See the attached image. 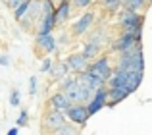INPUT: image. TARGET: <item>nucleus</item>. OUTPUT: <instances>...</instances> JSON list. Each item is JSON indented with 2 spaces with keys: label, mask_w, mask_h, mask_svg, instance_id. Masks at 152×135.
<instances>
[{
  "label": "nucleus",
  "mask_w": 152,
  "mask_h": 135,
  "mask_svg": "<svg viewBox=\"0 0 152 135\" xmlns=\"http://www.w3.org/2000/svg\"><path fill=\"white\" fill-rule=\"evenodd\" d=\"M66 116L73 125L83 128V125L89 122L91 114H89V110H87V104H83V102H73V104H69V108L66 110Z\"/></svg>",
  "instance_id": "f03ea898"
},
{
  "label": "nucleus",
  "mask_w": 152,
  "mask_h": 135,
  "mask_svg": "<svg viewBox=\"0 0 152 135\" xmlns=\"http://www.w3.org/2000/svg\"><path fill=\"white\" fill-rule=\"evenodd\" d=\"M48 73L52 75V79L60 81V79H64L66 75H69L71 71L67 70V66H66V62H64V60H58V62H52V68H50Z\"/></svg>",
  "instance_id": "f3484780"
},
{
  "label": "nucleus",
  "mask_w": 152,
  "mask_h": 135,
  "mask_svg": "<svg viewBox=\"0 0 152 135\" xmlns=\"http://www.w3.org/2000/svg\"><path fill=\"white\" fill-rule=\"evenodd\" d=\"M94 0H71V6L79 8V10H85V8H91Z\"/></svg>",
  "instance_id": "4be33fe9"
},
{
  "label": "nucleus",
  "mask_w": 152,
  "mask_h": 135,
  "mask_svg": "<svg viewBox=\"0 0 152 135\" xmlns=\"http://www.w3.org/2000/svg\"><path fill=\"white\" fill-rule=\"evenodd\" d=\"M21 2H23V0H6V4H8V8H10V10H15V8H18Z\"/></svg>",
  "instance_id": "c85d7f7f"
},
{
  "label": "nucleus",
  "mask_w": 152,
  "mask_h": 135,
  "mask_svg": "<svg viewBox=\"0 0 152 135\" xmlns=\"http://www.w3.org/2000/svg\"><path fill=\"white\" fill-rule=\"evenodd\" d=\"M71 0H64V2H60L58 6L54 8V21H56V27L58 25H64V23L67 21V19L71 18Z\"/></svg>",
  "instance_id": "9d476101"
},
{
  "label": "nucleus",
  "mask_w": 152,
  "mask_h": 135,
  "mask_svg": "<svg viewBox=\"0 0 152 135\" xmlns=\"http://www.w3.org/2000/svg\"><path fill=\"white\" fill-rule=\"evenodd\" d=\"M19 101H21V93L18 89H12L10 93V104L12 106H19Z\"/></svg>",
  "instance_id": "b1692460"
},
{
  "label": "nucleus",
  "mask_w": 152,
  "mask_h": 135,
  "mask_svg": "<svg viewBox=\"0 0 152 135\" xmlns=\"http://www.w3.org/2000/svg\"><path fill=\"white\" fill-rule=\"evenodd\" d=\"M56 29V21H54V14H42L39 18V27H37V35H46L52 33Z\"/></svg>",
  "instance_id": "4468645a"
},
{
  "label": "nucleus",
  "mask_w": 152,
  "mask_h": 135,
  "mask_svg": "<svg viewBox=\"0 0 152 135\" xmlns=\"http://www.w3.org/2000/svg\"><path fill=\"white\" fill-rule=\"evenodd\" d=\"M60 2H64V0H52V4H54V6H58Z\"/></svg>",
  "instance_id": "2f4dec72"
},
{
  "label": "nucleus",
  "mask_w": 152,
  "mask_h": 135,
  "mask_svg": "<svg viewBox=\"0 0 152 135\" xmlns=\"http://www.w3.org/2000/svg\"><path fill=\"white\" fill-rule=\"evenodd\" d=\"M104 106H108V87H98V89H94L93 97L87 101V110H89V114L93 116V114L100 112Z\"/></svg>",
  "instance_id": "39448f33"
},
{
  "label": "nucleus",
  "mask_w": 152,
  "mask_h": 135,
  "mask_svg": "<svg viewBox=\"0 0 152 135\" xmlns=\"http://www.w3.org/2000/svg\"><path fill=\"white\" fill-rule=\"evenodd\" d=\"M35 46H37L39 52H45V54L56 52V39L52 37V33L37 35V39H35Z\"/></svg>",
  "instance_id": "9b49d317"
},
{
  "label": "nucleus",
  "mask_w": 152,
  "mask_h": 135,
  "mask_svg": "<svg viewBox=\"0 0 152 135\" xmlns=\"http://www.w3.org/2000/svg\"><path fill=\"white\" fill-rule=\"evenodd\" d=\"M0 66H10V56L2 54V56H0Z\"/></svg>",
  "instance_id": "c756f323"
},
{
  "label": "nucleus",
  "mask_w": 152,
  "mask_h": 135,
  "mask_svg": "<svg viewBox=\"0 0 152 135\" xmlns=\"http://www.w3.org/2000/svg\"><path fill=\"white\" fill-rule=\"evenodd\" d=\"M127 81V71L119 70V68H115V70H112L110 77L106 79V87H118V85H125Z\"/></svg>",
  "instance_id": "dca6fc26"
},
{
  "label": "nucleus",
  "mask_w": 152,
  "mask_h": 135,
  "mask_svg": "<svg viewBox=\"0 0 152 135\" xmlns=\"http://www.w3.org/2000/svg\"><path fill=\"white\" fill-rule=\"evenodd\" d=\"M69 98L66 97V93L64 91H58V93H54L52 97L48 98V106L54 110H62V112H66L67 108H69Z\"/></svg>",
  "instance_id": "ddd939ff"
},
{
  "label": "nucleus",
  "mask_w": 152,
  "mask_h": 135,
  "mask_svg": "<svg viewBox=\"0 0 152 135\" xmlns=\"http://www.w3.org/2000/svg\"><path fill=\"white\" fill-rule=\"evenodd\" d=\"M8 135H18V128H12V129H8Z\"/></svg>",
  "instance_id": "7c9ffc66"
},
{
  "label": "nucleus",
  "mask_w": 152,
  "mask_h": 135,
  "mask_svg": "<svg viewBox=\"0 0 152 135\" xmlns=\"http://www.w3.org/2000/svg\"><path fill=\"white\" fill-rule=\"evenodd\" d=\"M87 70L93 71L94 75H98L100 79H104V83H106V79L110 77L112 73V62H110V56H96V60L89 62V66H87Z\"/></svg>",
  "instance_id": "423d86ee"
},
{
  "label": "nucleus",
  "mask_w": 152,
  "mask_h": 135,
  "mask_svg": "<svg viewBox=\"0 0 152 135\" xmlns=\"http://www.w3.org/2000/svg\"><path fill=\"white\" fill-rule=\"evenodd\" d=\"M142 77H145V71H127V81H125L127 91H129V93H135V91L141 87Z\"/></svg>",
  "instance_id": "2eb2a0df"
},
{
  "label": "nucleus",
  "mask_w": 152,
  "mask_h": 135,
  "mask_svg": "<svg viewBox=\"0 0 152 135\" xmlns=\"http://www.w3.org/2000/svg\"><path fill=\"white\" fill-rule=\"evenodd\" d=\"M118 23L121 27V33L133 35L137 41H142V25H145V14L129 10V8H119Z\"/></svg>",
  "instance_id": "f257e3e1"
},
{
  "label": "nucleus",
  "mask_w": 152,
  "mask_h": 135,
  "mask_svg": "<svg viewBox=\"0 0 152 135\" xmlns=\"http://www.w3.org/2000/svg\"><path fill=\"white\" fill-rule=\"evenodd\" d=\"M37 85H39V79L33 75V77L29 79V95H31V97H33V95H37Z\"/></svg>",
  "instance_id": "cd10ccee"
},
{
  "label": "nucleus",
  "mask_w": 152,
  "mask_h": 135,
  "mask_svg": "<svg viewBox=\"0 0 152 135\" xmlns=\"http://www.w3.org/2000/svg\"><path fill=\"white\" fill-rule=\"evenodd\" d=\"M64 62H66L67 70H69L71 73H81V71H85L87 66H89V60L83 56V52H71V54H67V58Z\"/></svg>",
  "instance_id": "6e6552de"
},
{
  "label": "nucleus",
  "mask_w": 152,
  "mask_h": 135,
  "mask_svg": "<svg viewBox=\"0 0 152 135\" xmlns=\"http://www.w3.org/2000/svg\"><path fill=\"white\" fill-rule=\"evenodd\" d=\"M102 50V45H98V43H93V41H87L85 45H83V56L87 58V60H94V58L100 54Z\"/></svg>",
  "instance_id": "a211bd4d"
},
{
  "label": "nucleus",
  "mask_w": 152,
  "mask_h": 135,
  "mask_svg": "<svg viewBox=\"0 0 152 135\" xmlns=\"http://www.w3.org/2000/svg\"><path fill=\"white\" fill-rule=\"evenodd\" d=\"M66 122H67L66 112H62V110H54V108H50L48 112L45 114V118H42V125H45V129H46V131H52V133H54L60 125H64Z\"/></svg>",
  "instance_id": "0eeeda50"
},
{
  "label": "nucleus",
  "mask_w": 152,
  "mask_h": 135,
  "mask_svg": "<svg viewBox=\"0 0 152 135\" xmlns=\"http://www.w3.org/2000/svg\"><path fill=\"white\" fill-rule=\"evenodd\" d=\"M137 43V39L129 33H119V37H115L114 41L110 43V52H121V50L129 48Z\"/></svg>",
  "instance_id": "1a4fd4ad"
},
{
  "label": "nucleus",
  "mask_w": 152,
  "mask_h": 135,
  "mask_svg": "<svg viewBox=\"0 0 152 135\" xmlns=\"http://www.w3.org/2000/svg\"><path fill=\"white\" fill-rule=\"evenodd\" d=\"M73 131H75V128H73V125H67V122H66V124L60 125V128L56 129L54 133H58V135H66V133H73Z\"/></svg>",
  "instance_id": "393cba45"
},
{
  "label": "nucleus",
  "mask_w": 152,
  "mask_h": 135,
  "mask_svg": "<svg viewBox=\"0 0 152 135\" xmlns=\"http://www.w3.org/2000/svg\"><path fill=\"white\" fill-rule=\"evenodd\" d=\"M129 91L125 85H118V87H108V106H115L118 102L125 101L129 97Z\"/></svg>",
  "instance_id": "f8f14e48"
},
{
  "label": "nucleus",
  "mask_w": 152,
  "mask_h": 135,
  "mask_svg": "<svg viewBox=\"0 0 152 135\" xmlns=\"http://www.w3.org/2000/svg\"><path fill=\"white\" fill-rule=\"evenodd\" d=\"M118 68L123 71H145V56H142V50L131 54V56H119Z\"/></svg>",
  "instance_id": "20e7f679"
},
{
  "label": "nucleus",
  "mask_w": 152,
  "mask_h": 135,
  "mask_svg": "<svg viewBox=\"0 0 152 135\" xmlns=\"http://www.w3.org/2000/svg\"><path fill=\"white\" fill-rule=\"evenodd\" d=\"M100 6L108 14H118L121 8V0H100Z\"/></svg>",
  "instance_id": "6ab92c4d"
},
{
  "label": "nucleus",
  "mask_w": 152,
  "mask_h": 135,
  "mask_svg": "<svg viewBox=\"0 0 152 135\" xmlns=\"http://www.w3.org/2000/svg\"><path fill=\"white\" fill-rule=\"evenodd\" d=\"M89 41L98 43V45H104V33L102 31H96V33H91L89 35Z\"/></svg>",
  "instance_id": "a878e982"
},
{
  "label": "nucleus",
  "mask_w": 152,
  "mask_h": 135,
  "mask_svg": "<svg viewBox=\"0 0 152 135\" xmlns=\"http://www.w3.org/2000/svg\"><path fill=\"white\" fill-rule=\"evenodd\" d=\"M94 12L93 10H87L81 14V18L75 19L73 25H71V37H83L87 35L91 29H93V23H94Z\"/></svg>",
  "instance_id": "7ed1b4c3"
},
{
  "label": "nucleus",
  "mask_w": 152,
  "mask_h": 135,
  "mask_svg": "<svg viewBox=\"0 0 152 135\" xmlns=\"http://www.w3.org/2000/svg\"><path fill=\"white\" fill-rule=\"evenodd\" d=\"M121 6L129 8V10H135V12H142L148 4H146L145 0H121Z\"/></svg>",
  "instance_id": "aec40b11"
},
{
  "label": "nucleus",
  "mask_w": 152,
  "mask_h": 135,
  "mask_svg": "<svg viewBox=\"0 0 152 135\" xmlns=\"http://www.w3.org/2000/svg\"><path fill=\"white\" fill-rule=\"evenodd\" d=\"M52 62H54V60H52V58H48V56H46V58H42V64H41V73H48V71H50V68H52Z\"/></svg>",
  "instance_id": "bb28decb"
},
{
  "label": "nucleus",
  "mask_w": 152,
  "mask_h": 135,
  "mask_svg": "<svg viewBox=\"0 0 152 135\" xmlns=\"http://www.w3.org/2000/svg\"><path fill=\"white\" fill-rule=\"evenodd\" d=\"M29 2H31V0H23V2L19 4V6L15 8V10H12V12H14L15 21H19L21 18H25V15H27V10H29Z\"/></svg>",
  "instance_id": "412c9836"
},
{
  "label": "nucleus",
  "mask_w": 152,
  "mask_h": 135,
  "mask_svg": "<svg viewBox=\"0 0 152 135\" xmlns=\"http://www.w3.org/2000/svg\"><path fill=\"white\" fill-rule=\"evenodd\" d=\"M27 124H29V112H27V110H21L19 116H18V125L19 128H25Z\"/></svg>",
  "instance_id": "5701e85b"
},
{
  "label": "nucleus",
  "mask_w": 152,
  "mask_h": 135,
  "mask_svg": "<svg viewBox=\"0 0 152 135\" xmlns=\"http://www.w3.org/2000/svg\"><path fill=\"white\" fill-rule=\"evenodd\" d=\"M145 2H146V4H152V0H145Z\"/></svg>",
  "instance_id": "473e14b6"
}]
</instances>
